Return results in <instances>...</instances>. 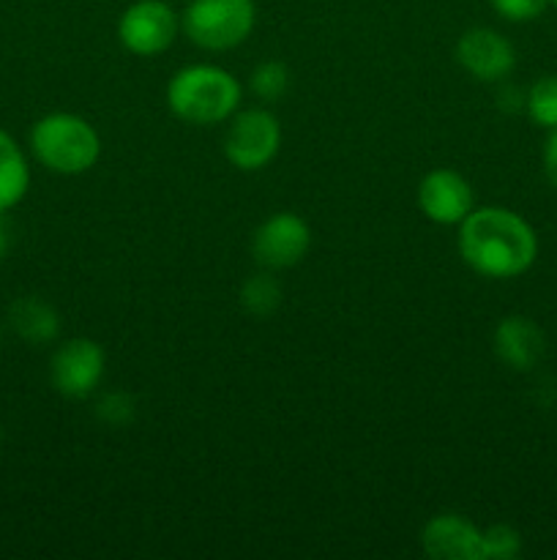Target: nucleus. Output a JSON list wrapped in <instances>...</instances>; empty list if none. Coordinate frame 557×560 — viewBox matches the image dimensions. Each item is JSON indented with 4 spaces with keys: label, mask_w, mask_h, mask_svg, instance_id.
Segmentation results:
<instances>
[{
    "label": "nucleus",
    "mask_w": 557,
    "mask_h": 560,
    "mask_svg": "<svg viewBox=\"0 0 557 560\" xmlns=\"http://www.w3.org/2000/svg\"><path fill=\"white\" fill-rule=\"evenodd\" d=\"M459 255L481 277L513 279L535 262L538 238L535 230L508 208H473L459 224Z\"/></svg>",
    "instance_id": "nucleus-1"
},
{
    "label": "nucleus",
    "mask_w": 557,
    "mask_h": 560,
    "mask_svg": "<svg viewBox=\"0 0 557 560\" xmlns=\"http://www.w3.org/2000/svg\"><path fill=\"white\" fill-rule=\"evenodd\" d=\"M244 88L227 69L213 63L183 66L167 85V107L191 126L227 124L240 109Z\"/></svg>",
    "instance_id": "nucleus-2"
},
{
    "label": "nucleus",
    "mask_w": 557,
    "mask_h": 560,
    "mask_svg": "<svg viewBox=\"0 0 557 560\" xmlns=\"http://www.w3.org/2000/svg\"><path fill=\"white\" fill-rule=\"evenodd\" d=\"M31 151L55 175H82L102 159V137L76 113H49L31 129Z\"/></svg>",
    "instance_id": "nucleus-3"
},
{
    "label": "nucleus",
    "mask_w": 557,
    "mask_h": 560,
    "mask_svg": "<svg viewBox=\"0 0 557 560\" xmlns=\"http://www.w3.org/2000/svg\"><path fill=\"white\" fill-rule=\"evenodd\" d=\"M257 25L254 0H191L180 14V31L208 52H227L249 42Z\"/></svg>",
    "instance_id": "nucleus-4"
},
{
    "label": "nucleus",
    "mask_w": 557,
    "mask_h": 560,
    "mask_svg": "<svg viewBox=\"0 0 557 560\" xmlns=\"http://www.w3.org/2000/svg\"><path fill=\"white\" fill-rule=\"evenodd\" d=\"M282 148V124L265 107L238 109L227 120L224 135V156L240 173L265 170Z\"/></svg>",
    "instance_id": "nucleus-5"
},
{
    "label": "nucleus",
    "mask_w": 557,
    "mask_h": 560,
    "mask_svg": "<svg viewBox=\"0 0 557 560\" xmlns=\"http://www.w3.org/2000/svg\"><path fill=\"white\" fill-rule=\"evenodd\" d=\"M180 31V16L167 0H137L120 14L118 42L137 58H156L167 52Z\"/></svg>",
    "instance_id": "nucleus-6"
},
{
    "label": "nucleus",
    "mask_w": 557,
    "mask_h": 560,
    "mask_svg": "<svg viewBox=\"0 0 557 560\" xmlns=\"http://www.w3.org/2000/svg\"><path fill=\"white\" fill-rule=\"evenodd\" d=\"M311 228L293 211H276L251 235V255L265 271L293 268L309 255Z\"/></svg>",
    "instance_id": "nucleus-7"
},
{
    "label": "nucleus",
    "mask_w": 557,
    "mask_h": 560,
    "mask_svg": "<svg viewBox=\"0 0 557 560\" xmlns=\"http://www.w3.org/2000/svg\"><path fill=\"white\" fill-rule=\"evenodd\" d=\"M107 370V353L91 337H74L60 345L49 361V381L55 392L69 399H85L102 383Z\"/></svg>",
    "instance_id": "nucleus-8"
},
{
    "label": "nucleus",
    "mask_w": 557,
    "mask_h": 560,
    "mask_svg": "<svg viewBox=\"0 0 557 560\" xmlns=\"http://www.w3.org/2000/svg\"><path fill=\"white\" fill-rule=\"evenodd\" d=\"M418 208L429 222L453 228V224H462L475 208V191L462 173L451 167H437L420 178Z\"/></svg>",
    "instance_id": "nucleus-9"
},
{
    "label": "nucleus",
    "mask_w": 557,
    "mask_h": 560,
    "mask_svg": "<svg viewBox=\"0 0 557 560\" xmlns=\"http://www.w3.org/2000/svg\"><path fill=\"white\" fill-rule=\"evenodd\" d=\"M457 63L478 82H500L517 66V49L495 27H470L457 42Z\"/></svg>",
    "instance_id": "nucleus-10"
},
{
    "label": "nucleus",
    "mask_w": 557,
    "mask_h": 560,
    "mask_svg": "<svg viewBox=\"0 0 557 560\" xmlns=\"http://www.w3.org/2000/svg\"><path fill=\"white\" fill-rule=\"evenodd\" d=\"M481 534L462 514H437L420 530V547L435 560H481Z\"/></svg>",
    "instance_id": "nucleus-11"
},
{
    "label": "nucleus",
    "mask_w": 557,
    "mask_h": 560,
    "mask_svg": "<svg viewBox=\"0 0 557 560\" xmlns=\"http://www.w3.org/2000/svg\"><path fill=\"white\" fill-rule=\"evenodd\" d=\"M495 353L511 370L528 372L544 359L546 337L530 317L511 315L495 328Z\"/></svg>",
    "instance_id": "nucleus-12"
},
{
    "label": "nucleus",
    "mask_w": 557,
    "mask_h": 560,
    "mask_svg": "<svg viewBox=\"0 0 557 560\" xmlns=\"http://www.w3.org/2000/svg\"><path fill=\"white\" fill-rule=\"evenodd\" d=\"M9 323L16 337L27 345H49L60 334V315L49 301L38 295H22L9 306Z\"/></svg>",
    "instance_id": "nucleus-13"
},
{
    "label": "nucleus",
    "mask_w": 557,
    "mask_h": 560,
    "mask_svg": "<svg viewBox=\"0 0 557 560\" xmlns=\"http://www.w3.org/2000/svg\"><path fill=\"white\" fill-rule=\"evenodd\" d=\"M31 189V167L20 142L0 129V213L11 211L25 200Z\"/></svg>",
    "instance_id": "nucleus-14"
},
{
    "label": "nucleus",
    "mask_w": 557,
    "mask_h": 560,
    "mask_svg": "<svg viewBox=\"0 0 557 560\" xmlns=\"http://www.w3.org/2000/svg\"><path fill=\"white\" fill-rule=\"evenodd\" d=\"M282 284L276 277H271L268 271L251 273L244 284H240V306L249 312L251 317L262 320V317H271L273 312L282 306Z\"/></svg>",
    "instance_id": "nucleus-15"
},
{
    "label": "nucleus",
    "mask_w": 557,
    "mask_h": 560,
    "mask_svg": "<svg viewBox=\"0 0 557 560\" xmlns=\"http://www.w3.org/2000/svg\"><path fill=\"white\" fill-rule=\"evenodd\" d=\"M289 69L282 63V60H262L260 66H254L249 77V88L260 102H278V98L287 96L289 91Z\"/></svg>",
    "instance_id": "nucleus-16"
},
{
    "label": "nucleus",
    "mask_w": 557,
    "mask_h": 560,
    "mask_svg": "<svg viewBox=\"0 0 557 560\" xmlns=\"http://www.w3.org/2000/svg\"><path fill=\"white\" fill-rule=\"evenodd\" d=\"M524 107L533 124L557 129V77H541L524 96Z\"/></svg>",
    "instance_id": "nucleus-17"
},
{
    "label": "nucleus",
    "mask_w": 557,
    "mask_h": 560,
    "mask_svg": "<svg viewBox=\"0 0 557 560\" xmlns=\"http://www.w3.org/2000/svg\"><path fill=\"white\" fill-rule=\"evenodd\" d=\"M522 552V536L511 525H491L481 534V560H511Z\"/></svg>",
    "instance_id": "nucleus-18"
},
{
    "label": "nucleus",
    "mask_w": 557,
    "mask_h": 560,
    "mask_svg": "<svg viewBox=\"0 0 557 560\" xmlns=\"http://www.w3.org/2000/svg\"><path fill=\"white\" fill-rule=\"evenodd\" d=\"M134 413H137L134 399H131L129 394H123V392L104 394V397L98 399V405H96V416L104 421V424H109V427L129 424V421L134 419Z\"/></svg>",
    "instance_id": "nucleus-19"
},
{
    "label": "nucleus",
    "mask_w": 557,
    "mask_h": 560,
    "mask_svg": "<svg viewBox=\"0 0 557 560\" xmlns=\"http://www.w3.org/2000/svg\"><path fill=\"white\" fill-rule=\"evenodd\" d=\"M546 5H549V0H491V9L508 22L538 20Z\"/></svg>",
    "instance_id": "nucleus-20"
},
{
    "label": "nucleus",
    "mask_w": 557,
    "mask_h": 560,
    "mask_svg": "<svg viewBox=\"0 0 557 560\" xmlns=\"http://www.w3.org/2000/svg\"><path fill=\"white\" fill-rule=\"evenodd\" d=\"M544 173L557 189V129H549V137L544 142Z\"/></svg>",
    "instance_id": "nucleus-21"
},
{
    "label": "nucleus",
    "mask_w": 557,
    "mask_h": 560,
    "mask_svg": "<svg viewBox=\"0 0 557 560\" xmlns=\"http://www.w3.org/2000/svg\"><path fill=\"white\" fill-rule=\"evenodd\" d=\"M0 217H3V213H0ZM9 228H5V222L3 219H0V260H3L5 257V252H9Z\"/></svg>",
    "instance_id": "nucleus-22"
},
{
    "label": "nucleus",
    "mask_w": 557,
    "mask_h": 560,
    "mask_svg": "<svg viewBox=\"0 0 557 560\" xmlns=\"http://www.w3.org/2000/svg\"><path fill=\"white\" fill-rule=\"evenodd\" d=\"M549 3H552V5H555V9H557V0H549Z\"/></svg>",
    "instance_id": "nucleus-23"
},
{
    "label": "nucleus",
    "mask_w": 557,
    "mask_h": 560,
    "mask_svg": "<svg viewBox=\"0 0 557 560\" xmlns=\"http://www.w3.org/2000/svg\"><path fill=\"white\" fill-rule=\"evenodd\" d=\"M0 443H3V430H0Z\"/></svg>",
    "instance_id": "nucleus-24"
},
{
    "label": "nucleus",
    "mask_w": 557,
    "mask_h": 560,
    "mask_svg": "<svg viewBox=\"0 0 557 560\" xmlns=\"http://www.w3.org/2000/svg\"><path fill=\"white\" fill-rule=\"evenodd\" d=\"M0 348H3V337H0Z\"/></svg>",
    "instance_id": "nucleus-25"
}]
</instances>
